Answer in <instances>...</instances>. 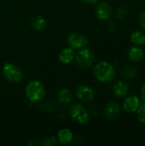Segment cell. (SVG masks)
Listing matches in <instances>:
<instances>
[{"label":"cell","instance_id":"6da1fadb","mask_svg":"<svg viewBox=\"0 0 145 146\" xmlns=\"http://www.w3.org/2000/svg\"><path fill=\"white\" fill-rule=\"evenodd\" d=\"M95 78L103 83H109L114 80L116 75L115 67L107 61H101L94 67L93 71Z\"/></svg>","mask_w":145,"mask_h":146},{"label":"cell","instance_id":"7a4b0ae2","mask_svg":"<svg viewBox=\"0 0 145 146\" xmlns=\"http://www.w3.org/2000/svg\"><path fill=\"white\" fill-rule=\"evenodd\" d=\"M26 98L32 104H38L43 100L45 96V88L38 80H31L25 88Z\"/></svg>","mask_w":145,"mask_h":146},{"label":"cell","instance_id":"3957f363","mask_svg":"<svg viewBox=\"0 0 145 146\" xmlns=\"http://www.w3.org/2000/svg\"><path fill=\"white\" fill-rule=\"evenodd\" d=\"M2 72L5 79L13 83H18L23 78L21 69L11 62H5L2 68Z\"/></svg>","mask_w":145,"mask_h":146},{"label":"cell","instance_id":"277c9868","mask_svg":"<svg viewBox=\"0 0 145 146\" xmlns=\"http://www.w3.org/2000/svg\"><path fill=\"white\" fill-rule=\"evenodd\" d=\"M78 65L83 68H91L95 62V54L91 50L87 48H81L75 53V57Z\"/></svg>","mask_w":145,"mask_h":146},{"label":"cell","instance_id":"5b68a950","mask_svg":"<svg viewBox=\"0 0 145 146\" xmlns=\"http://www.w3.org/2000/svg\"><path fill=\"white\" fill-rule=\"evenodd\" d=\"M70 117L73 121L79 124H86L90 120V114L88 110L80 104H75L70 107Z\"/></svg>","mask_w":145,"mask_h":146},{"label":"cell","instance_id":"8992f818","mask_svg":"<svg viewBox=\"0 0 145 146\" xmlns=\"http://www.w3.org/2000/svg\"><path fill=\"white\" fill-rule=\"evenodd\" d=\"M67 43L72 49L79 50L88 44L89 39L88 37L85 34L79 33H71L67 37Z\"/></svg>","mask_w":145,"mask_h":146},{"label":"cell","instance_id":"52a82bcc","mask_svg":"<svg viewBox=\"0 0 145 146\" xmlns=\"http://www.w3.org/2000/svg\"><path fill=\"white\" fill-rule=\"evenodd\" d=\"M76 97L79 100L84 103H90L95 98L93 89L86 85H81L76 89Z\"/></svg>","mask_w":145,"mask_h":146},{"label":"cell","instance_id":"ba28073f","mask_svg":"<svg viewBox=\"0 0 145 146\" xmlns=\"http://www.w3.org/2000/svg\"><path fill=\"white\" fill-rule=\"evenodd\" d=\"M113 10L107 2H101L97 5L96 15L101 21H109L112 17Z\"/></svg>","mask_w":145,"mask_h":146},{"label":"cell","instance_id":"9c48e42d","mask_svg":"<svg viewBox=\"0 0 145 146\" xmlns=\"http://www.w3.org/2000/svg\"><path fill=\"white\" fill-rule=\"evenodd\" d=\"M104 115L109 121L116 120L121 115V105L116 101L109 102L104 108Z\"/></svg>","mask_w":145,"mask_h":146},{"label":"cell","instance_id":"30bf717a","mask_svg":"<svg viewBox=\"0 0 145 146\" xmlns=\"http://www.w3.org/2000/svg\"><path fill=\"white\" fill-rule=\"evenodd\" d=\"M141 102L138 97L137 96H131L125 99L123 103V109L126 112L129 114H132L136 112L140 105Z\"/></svg>","mask_w":145,"mask_h":146},{"label":"cell","instance_id":"8fae6325","mask_svg":"<svg viewBox=\"0 0 145 146\" xmlns=\"http://www.w3.org/2000/svg\"><path fill=\"white\" fill-rule=\"evenodd\" d=\"M129 91L127 83L124 80H118L113 85V93L118 98H125Z\"/></svg>","mask_w":145,"mask_h":146},{"label":"cell","instance_id":"7c38bea8","mask_svg":"<svg viewBox=\"0 0 145 146\" xmlns=\"http://www.w3.org/2000/svg\"><path fill=\"white\" fill-rule=\"evenodd\" d=\"M58 57H59V61L62 64H69L73 61L75 57V51L71 47H67L62 50H61Z\"/></svg>","mask_w":145,"mask_h":146},{"label":"cell","instance_id":"4fadbf2b","mask_svg":"<svg viewBox=\"0 0 145 146\" xmlns=\"http://www.w3.org/2000/svg\"><path fill=\"white\" fill-rule=\"evenodd\" d=\"M57 140L62 145H68L73 139V134L68 128H62L57 133Z\"/></svg>","mask_w":145,"mask_h":146},{"label":"cell","instance_id":"5bb4252c","mask_svg":"<svg viewBox=\"0 0 145 146\" xmlns=\"http://www.w3.org/2000/svg\"><path fill=\"white\" fill-rule=\"evenodd\" d=\"M128 57L132 62H139L144 57V50L140 47H138V46H133L128 51Z\"/></svg>","mask_w":145,"mask_h":146},{"label":"cell","instance_id":"9a60e30c","mask_svg":"<svg viewBox=\"0 0 145 146\" xmlns=\"http://www.w3.org/2000/svg\"><path fill=\"white\" fill-rule=\"evenodd\" d=\"M57 98L61 104L68 105L72 101V93L68 88H62L57 93Z\"/></svg>","mask_w":145,"mask_h":146},{"label":"cell","instance_id":"2e32d148","mask_svg":"<svg viewBox=\"0 0 145 146\" xmlns=\"http://www.w3.org/2000/svg\"><path fill=\"white\" fill-rule=\"evenodd\" d=\"M30 25H31L32 28L34 29L35 31H42L46 27L47 21H46L45 18L43 17L42 15H37L32 19Z\"/></svg>","mask_w":145,"mask_h":146},{"label":"cell","instance_id":"e0dca14e","mask_svg":"<svg viewBox=\"0 0 145 146\" xmlns=\"http://www.w3.org/2000/svg\"><path fill=\"white\" fill-rule=\"evenodd\" d=\"M121 74L126 80H134L138 75V70L134 67L125 66L121 68Z\"/></svg>","mask_w":145,"mask_h":146},{"label":"cell","instance_id":"ac0fdd59","mask_svg":"<svg viewBox=\"0 0 145 146\" xmlns=\"http://www.w3.org/2000/svg\"><path fill=\"white\" fill-rule=\"evenodd\" d=\"M131 41L136 45H142L144 44L145 34L141 31H134L131 35Z\"/></svg>","mask_w":145,"mask_h":146},{"label":"cell","instance_id":"d6986e66","mask_svg":"<svg viewBox=\"0 0 145 146\" xmlns=\"http://www.w3.org/2000/svg\"><path fill=\"white\" fill-rule=\"evenodd\" d=\"M137 112V117H138V121L142 123L145 124V103H141Z\"/></svg>","mask_w":145,"mask_h":146},{"label":"cell","instance_id":"ffe728a7","mask_svg":"<svg viewBox=\"0 0 145 146\" xmlns=\"http://www.w3.org/2000/svg\"><path fill=\"white\" fill-rule=\"evenodd\" d=\"M57 139L54 136H47L42 139L40 145L44 146H55L56 145Z\"/></svg>","mask_w":145,"mask_h":146},{"label":"cell","instance_id":"44dd1931","mask_svg":"<svg viewBox=\"0 0 145 146\" xmlns=\"http://www.w3.org/2000/svg\"><path fill=\"white\" fill-rule=\"evenodd\" d=\"M128 14V8L125 5H121L116 9V17L119 19L124 18Z\"/></svg>","mask_w":145,"mask_h":146},{"label":"cell","instance_id":"7402d4cb","mask_svg":"<svg viewBox=\"0 0 145 146\" xmlns=\"http://www.w3.org/2000/svg\"><path fill=\"white\" fill-rule=\"evenodd\" d=\"M138 21L139 27L142 29L145 30V11H142L141 13H139L138 18Z\"/></svg>","mask_w":145,"mask_h":146},{"label":"cell","instance_id":"603a6c76","mask_svg":"<svg viewBox=\"0 0 145 146\" xmlns=\"http://www.w3.org/2000/svg\"><path fill=\"white\" fill-rule=\"evenodd\" d=\"M116 28H117V27H116V25L114 22L109 23V26H108V29L109 30V32H115L116 30Z\"/></svg>","mask_w":145,"mask_h":146},{"label":"cell","instance_id":"cb8c5ba5","mask_svg":"<svg viewBox=\"0 0 145 146\" xmlns=\"http://www.w3.org/2000/svg\"><path fill=\"white\" fill-rule=\"evenodd\" d=\"M85 4H90V5H92V4H96L97 3H98L99 0H81Z\"/></svg>","mask_w":145,"mask_h":146},{"label":"cell","instance_id":"d4e9b609","mask_svg":"<svg viewBox=\"0 0 145 146\" xmlns=\"http://www.w3.org/2000/svg\"><path fill=\"white\" fill-rule=\"evenodd\" d=\"M141 98L143 99V102L145 103V83H144L141 87Z\"/></svg>","mask_w":145,"mask_h":146},{"label":"cell","instance_id":"484cf974","mask_svg":"<svg viewBox=\"0 0 145 146\" xmlns=\"http://www.w3.org/2000/svg\"><path fill=\"white\" fill-rule=\"evenodd\" d=\"M144 45H145V41H144Z\"/></svg>","mask_w":145,"mask_h":146}]
</instances>
